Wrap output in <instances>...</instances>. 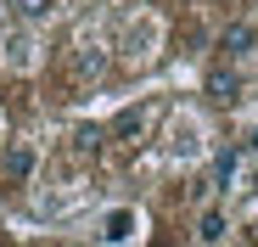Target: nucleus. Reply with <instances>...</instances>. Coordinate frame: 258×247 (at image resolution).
I'll return each mask as SVG.
<instances>
[{"mask_svg": "<svg viewBox=\"0 0 258 247\" xmlns=\"http://www.w3.org/2000/svg\"><path fill=\"white\" fill-rule=\"evenodd\" d=\"M241 152H247V157H258V118L247 124V146H241Z\"/></svg>", "mask_w": 258, "mask_h": 247, "instance_id": "13", "label": "nucleus"}, {"mask_svg": "<svg viewBox=\"0 0 258 247\" xmlns=\"http://www.w3.org/2000/svg\"><path fill=\"white\" fill-rule=\"evenodd\" d=\"M135 225H141L135 208H107V214H101V241H129Z\"/></svg>", "mask_w": 258, "mask_h": 247, "instance_id": "8", "label": "nucleus"}, {"mask_svg": "<svg viewBox=\"0 0 258 247\" xmlns=\"http://www.w3.org/2000/svg\"><path fill=\"white\" fill-rule=\"evenodd\" d=\"M202 96H208L213 107H236V101H241V68L219 56V62L202 73Z\"/></svg>", "mask_w": 258, "mask_h": 247, "instance_id": "4", "label": "nucleus"}, {"mask_svg": "<svg viewBox=\"0 0 258 247\" xmlns=\"http://www.w3.org/2000/svg\"><path fill=\"white\" fill-rule=\"evenodd\" d=\"M163 152L174 157V163H197V157H208V124H202V118H197L191 107H180L174 118H168Z\"/></svg>", "mask_w": 258, "mask_h": 247, "instance_id": "1", "label": "nucleus"}, {"mask_svg": "<svg viewBox=\"0 0 258 247\" xmlns=\"http://www.w3.org/2000/svg\"><path fill=\"white\" fill-rule=\"evenodd\" d=\"M118 51H123V62H152L157 51H163V17H152V12H135L123 23V34H118Z\"/></svg>", "mask_w": 258, "mask_h": 247, "instance_id": "2", "label": "nucleus"}, {"mask_svg": "<svg viewBox=\"0 0 258 247\" xmlns=\"http://www.w3.org/2000/svg\"><path fill=\"white\" fill-rule=\"evenodd\" d=\"M146 130H152V107H129V112H118V118H112V130H107V135H112L118 146H135Z\"/></svg>", "mask_w": 258, "mask_h": 247, "instance_id": "6", "label": "nucleus"}, {"mask_svg": "<svg viewBox=\"0 0 258 247\" xmlns=\"http://www.w3.org/2000/svg\"><path fill=\"white\" fill-rule=\"evenodd\" d=\"M258 51V28L252 23H230L225 34H219V56L225 62H241V56H252Z\"/></svg>", "mask_w": 258, "mask_h": 247, "instance_id": "5", "label": "nucleus"}, {"mask_svg": "<svg viewBox=\"0 0 258 247\" xmlns=\"http://www.w3.org/2000/svg\"><path fill=\"white\" fill-rule=\"evenodd\" d=\"M73 68H79V79H96V73L107 68V51H101V45H79V56H73Z\"/></svg>", "mask_w": 258, "mask_h": 247, "instance_id": "12", "label": "nucleus"}, {"mask_svg": "<svg viewBox=\"0 0 258 247\" xmlns=\"http://www.w3.org/2000/svg\"><path fill=\"white\" fill-rule=\"evenodd\" d=\"M34 169H39V152H34V146H23V141H17V146H12V152H6V174H12V180H28V174H34Z\"/></svg>", "mask_w": 258, "mask_h": 247, "instance_id": "11", "label": "nucleus"}, {"mask_svg": "<svg viewBox=\"0 0 258 247\" xmlns=\"http://www.w3.org/2000/svg\"><path fill=\"white\" fill-rule=\"evenodd\" d=\"M6 12H12L17 23H28V28H39V23H51V17L62 12V0H6Z\"/></svg>", "mask_w": 258, "mask_h": 247, "instance_id": "7", "label": "nucleus"}, {"mask_svg": "<svg viewBox=\"0 0 258 247\" xmlns=\"http://www.w3.org/2000/svg\"><path fill=\"white\" fill-rule=\"evenodd\" d=\"M0 68H6V73H34L39 68V34L28 23H17V28L0 34Z\"/></svg>", "mask_w": 258, "mask_h": 247, "instance_id": "3", "label": "nucleus"}, {"mask_svg": "<svg viewBox=\"0 0 258 247\" xmlns=\"http://www.w3.org/2000/svg\"><path fill=\"white\" fill-rule=\"evenodd\" d=\"M241 169H247V152H241V146H236V152H219V169H213V180H219V191H236Z\"/></svg>", "mask_w": 258, "mask_h": 247, "instance_id": "10", "label": "nucleus"}, {"mask_svg": "<svg viewBox=\"0 0 258 247\" xmlns=\"http://www.w3.org/2000/svg\"><path fill=\"white\" fill-rule=\"evenodd\" d=\"M225 230H230L225 208H208V214L197 219V247H219V241H225Z\"/></svg>", "mask_w": 258, "mask_h": 247, "instance_id": "9", "label": "nucleus"}]
</instances>
